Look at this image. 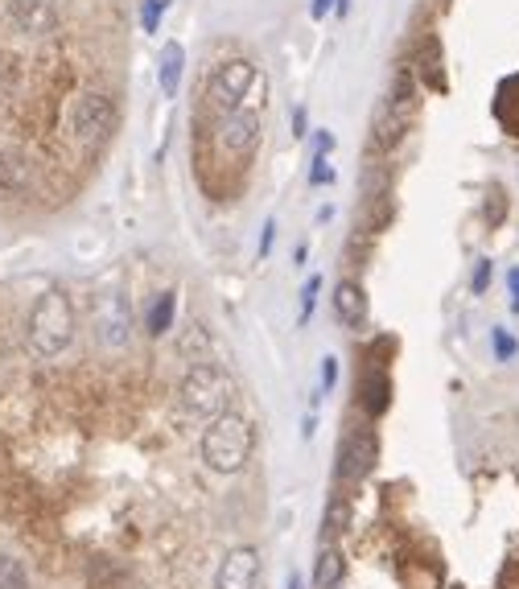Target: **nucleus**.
Wrapping results in <instances>:
<instances>
[{
  "label": "nucleus",
  "mask_w": 519,
  "mask_h": 589,
  "mask_svg": "<svg viewBox=\"0 0 519 589\" xmlns=\"http://www.w3.org/2000/svg\"><path fill=\"white\" fill-rule=\"evenodd\" d=\"M264 573V557L252 544H235L223 552V561L215 569V589H256Z\"/></svg>",
  "instance_id": "8"
},
{
  "label": "nucleus",
  "mask_w": 519,
  "mask_h": 589,
  "mask_svg": "<svg viewBox=\"0 0 519 589\" xmlns=\"http://www.w3.org/2000/svg\"><path fill=\"white\" fill-rule=\"evenodd\" d=\"M182 75H186V50H182L178 42H165V46H161V62H157L161 95H178Z\"/></svg>",
  "instance_id": "14"
},
{
  "label": "nucleus",
  "mask_w": 519,
  "mask_h": 589,
  "mask_svg": "<svg viewBox=\"0 0 519 589\" xmlns=\"http://www.w3.org/2000/svg\"><path fill=\"white\" fill-rule=\"evenodd\" d=\"M334 318L346 330H359L367 322V293H363V285L338 281V289H334Z\"/></svg>",
  "instance_id": "12"
},
{
  "label": "nucleus",
  "mask_w": 519,
  "mask_h": 589,
  "mask_svg": "<svg viewBox=\"0 0 519 589\" xmlns=\"http://www.w3.org/2000/svg\"><path fill=\"white\" fill-rule=\"evenodd\" d=\"M359 404H363L367 417H384V412L392 408V375L384 367L363 371V379H359Z\"/></svg>",
  "instance_id": "11"
},
{
  "label": "nucleus",
  "mask_w": 519,
  "mask_h": 589,
  "mask_svg": "<svg viewBox=\"0 0 519 589\" xmlns=\"http://www.w3.org/2000/svg\"><path fill=\"white\" fill-rule=\"evenodd\" d=\"M503 219H507V194H503V186H491L487 190V223L499 227Z\"/></svg>",
  "instance_id": "23"
},
{
  "label": "nucleus",
  "mask_w": 519,
  "mask_h": 589,
  "mask_svg": "<svg viewBox=\"0 0 519 589\" xmlns=\"http://www.w3.org/2000/svg\"><path fill=\"white\" fill-rule=\"evenodd\" d=\"M33 178V169H29V157L17 149V145H0V190H9V194H21Z\"/></svg>",
  "instance_id": "13"
},
{
  "label": "nucleus",
  "mask_w": 519,
  "mask_h": 589,
  "mask_svg": "<svg viewBox=\"0 0 519 589\" xmlns=\"http://www.w3.org/2000/svg\"><path fill=\"white\" fill-rule=\"evenodd\" d=\"M309 182H314V186H330V182H334L330 153H318V157H314V169H309Z\"/></svg>",
  "instance_id": "25"
},
{
  "label": "nucleus",
  "mask_w": 519,
  "mask_h": 589,
  "mask_svg": "<svg viewBox=\"0 0 519 589\" xmlns=\"http://www.w3.org/2000/svg\"><path fill=\"white\" fill-rule=\"evenodd\" d=\"M421 79H425L433 91L445 87V66H441V46H437V38H425V46H421Z\"/></svg>",
  "instance_id": "19"
},
{
  "label": "nucleus",
  "mask_w": 519,
  "mask_h": 589,
  "mask_svg": "<svg viewBox=\"0 0 519 589\" xmlns=\"http://www.w3.org/2000/svg\"><path fill=\"white\" fill-rule=\"evenodd\" d=\"M285 589H301V577H297V573H289V585H285Z\"/></svg>",
  "instance_id": "33"
},
{
  "label": "nucleus",
  "mask_w": 519,
  "mask_h": 589,
  "mask_svg": "<svg viewBox=\"0 0 519 589\" xmlns=\"http://www.w3.org/2000/svg\"><path fill=\"white\" fill-rule=\"evenodd\" d=\"M334 5H338V0H314V9H309V13H314V21H322V17H326Z\"/></svg>",
  "instance_id": "31"
},
{
  "label": "nucleus",
  "mask_w": 519,
  "mask_h": 589,
  "mask_svg": "<svg viewBox=\"0 0 519 589\" xmlns=\"http://www.w3.org/2000/svg\"><path fill=\"white\" fill-rule=\"evenodd\" d=\"M256 87H264V79L256 75V62L252 58H227L211 71V79H206V112L231 116V112H239V103H244Z\"/></svg>",
  "instance_id": "4"
},
{
  "label": "nucleus",
  "mask_w": 519,
  "mask_h": 589,
  "mask_svg": "<svg viewBox=\"0 0 519 589\" xmlns=\"http://www.w3.org/2000/svg\"><path fill=\"white\" fill-rule=\"evenodd\" d=\"M491 351H495L499 363H511V359L519 355V342H515V334H507L503 326H495V330H491Z\"/></svg>",
  "instance_id": "21"
},
{
  "label": "nucleus",
  "mask_w": 519,
  "mask_h": 589,
  "mask_svg": "<svg viewBox=\"0 0 519 589\" xmlns=\"http://www.w3.org/2000/svg\"><path fill=\"white\" fill-rule=\"evenodd\" d=\"M507 289H511V309L519 314V264L507 272Z\"/></svg>",
  "instance_id": "29"
},
{
  "label": "nucleus",
  "mask_w": 519,
  "mask_h": 589,
  "mask_svg": "<svg viewBox=\"0 0 519 589\" xmlns=\"http://www.w3.org/2000/svg\"><path fill=\"white\" fill-rule=\"evenodd\" d=\"M334 384H338V359L326 355L322 359V392H334Z\"/></svg>",
  "instance_id": "28"
},
{
  "label": "nucleus",
  "mask_w": 519,
  "mask_h": 589,
  "mask_svg": "<svg viewBox=\"0 0 519 589\" xmlns=\"http://www.w3.org/2000/svg\"><path fill=\"white\" fill-rule=\"evenodd\" d=\"M260 116L256 112H231V116H215L211 132H206V145L215 149L219 161H252V153L260 149Z\"/></svg>",
  "instance_id": "5"
},
{
  "label": "nucleus",
  "mask_w": 519,
  "mask_h": 589,
  "mask_svg": "<svg viewBox=\"0 0 519 589\" xmlns=\"http://www.w3.org/2000/svg\"><path fill=\"white\" fill-rule=\"evenodd\" d=\"M305 124H309V120H305V108H297V112H293V136H305Z\"/></svg>",
  "instance_id": "32"
},
{
  "label": "nucleus",
  "mask_w": 519,
  "mask_h": 589,
  "mask_svg": "<svg viewBox=\"0 0 519 589\" xmlns=\"http://www.w3.org/2000/svg\"><path fill=\"white\" fill-rule=\"evenodd\" d=\"M404 128H408V112H396L392 103H384L379 116H375V145L379 149H392L400 136H404Z\"/></svg>",
  "instance_id": "17"
},
{
  "label": "nucleus",
  "mask_w": 519,
  "mask_h": 589,
  "mask_svg": "<svg viewBox=\"0 0 519 589\" xmlns=\"http://www.w3.org/2000/svg\"><path fill=\"white\" fill-rule=\"evenodd\" d=\"M0 589H29V569L9 552H0Z\"/></svg>",
  "instance_id": "20"
},
{
  "label": "nucleus",
  "mask_w": 519,
  "mask_h": 589,
  "mask_svg": "<svg viewBox=\"0 0 519 589\" xmlns=\"http://www.w3.org/2000/svg\"><path fill=\"white\" fill-rule=\"evenodd\" d=\"M351 499H346L342 491H334L330 499H326V511H322V536L334 544V540H342L346 532H351Z\"/></svg>",
  "instance_id": "16"
},
{
  "label": "nucleus",
  "mask_w": 519,
  "mask_h": 589,
  "mask_svg": "<svg viewBox=\"0 0 519 589\" xmlns=\"http://www.w3.org/2000/svg\"><path fill=\"white\" fill-rule=\"evenodd\" d=\"M491 260H478V268H474V276H470V289L474 293H487V285H491Z\"/></svg>",
  "instance_id": "27"
},
{
  "label": "nucleus",
  "mask_w": 519,
  "mask_h": 589,
  "mask_svg": "<svg viewBox=\"0 0 519 589\" xmlns=\"http://www.w3.org/2000/svg\"><path fill=\"white\" fill-rule=\"evenodd\" d=\"M75 330H79V318H75V305L62 289H46L38 301L29 305V318H25V346L33 359H58L62 351H71L75 342Z\"/></svg>",
  "instance_id": "1"
},
{
  "label": "nucleus",
  "mask_w": 519,
  "mask_h": 589,
  "mask_svg": "<svg viewBox=\"0 0 519 589\" xmlns=\"http://www.w3.org/2000/svg\"><path fill=\"white\" fill-rule=\"evenodd\" d=\"M95 338L108 346V351H120V346H128L132 338V305L120 289L103 293L95 301Z\"/></svg>",
  "instance_id": "7"
},
{
  "label": "nucleus",
  "mask_w": 519,
  "mask_h": 589,
  "mask_svg": "<svg viewBox=\"0 0 519 589\" xmlns=\"http://www.w3.org/2000/svg\"><path fill=\"white\" fill-rule=\"evenodd\" d=\"M272 239H276V223H264V239H260V256H268V248H272Z\"/></svg>",
  "instance_id": "30"
},
{
  "label": "nucleus",
  "mask_w": 519,
  "mask_h": 589,
  "mask_svg": "<svg viewBox=\"0 0 519 589\" xmlns=\"http://www.w3.org/2000/svg\"><path fill=\"white\" fill-rule=\"evenodd\" d=\"M206 346H211L206 330H202V326H186V334H182V342H178V351H182V355H202Z\"/></svg>",
  "instance_id": "22"
},
{
  "label": "nucleus",
  "mask_w": 519,
  "mask_h": 589,
  "mask_svg": "<svg viewBox=\"0 0 519 589\" xmlns=\"http://www.w3.org/2000/svg\"><path fill=\"white\" fill-rule=\"evenodd\" d=\"M116 124H120V108H116V99L108 91H83L71 103V132H75V141H83V145L108 141V136L116 132Z\"/></svg>",
  "instance_id": "6"
},
{
  "label": "nucleus",
  "mask_w": 519,
  "mask_h": 589,
  "mask_svg": "<svg viewBox=\"0 0 519 589\" xmlns=\"http://www.w3.org/2000/svg\"><path fill=\"white\" fill-rule=\"evenodd\" d=\"M173 314H178V293H161V297L153 301V309H149V334H153V338L169 334V330H173Z\"/></svg>",
  "instance_id": "18"
},
{
  "label": "nucleus",
  "mask_w": 519,
  "mask_h": 589,
  "mask_svg": "<svg viewBox=\"0 0 519 589\" xmlns=\"http://www.w3.org/2000/svg\"><path fill=\"white\" fill-rule=\"evenodd\" d=\"M318 289H322V281H318V276H309L305 289H301V322H309V314H314V305H318Z\"/></svg>",
  "instance_id": "26"
},
{
  "label": "nucleus",
  "mask_w": 519,
  "mask_h": 589,
  "mask_svg": "<svg viewBox=\"0 0 519 589\" xmlns=\"http://www.w3.org/2000/svg\"><path fill=\"white\" fill-rule=\"evenodd\" d=\"M252 449H256V429L248 417L239 412H223L211 425L202 429V441H198V454H202V466L211 474H223V478H235L244 474L248 462H252Z\"/></svg>",
  "instance_id": "2"
},
{
  "label": "nucleus",
  "mask_w": 519,
  "mask_h": 589,
  "mask_svg": "<svg viewBox=\"0 0 519 589\" xmlns=\"http://www.w3.org/2000/svg\"><path fill=\"white\" fill-rule=\"evenodd\" d=\"M338 470H342V478H367L371 470H375V462H379V437L371 433V429H355L351 437L342 441V449H338Z\"/></svg>",
  "instance_id": "9"
},
{
  "label": "nucleus",
  "mask_w": 519,
  "mask_h": 589,
  "mask_svg": "<svg viewBox=\"0 0 519 589\" xmlns=\"http://www.w3.org/2000/svg\"><path fill=\"white\" fill-rule=\"evenodd\" d=\"M346 581V557L338 544H322L314 561V589H338Z\"/></svg>",
  "instance_id": "15"
},
{
  "label": "nucleus",
  "mask_w": 519,
  "mask_h": 589,
  "mask_svg": "<svg viewBox=\"0 0 519 589\" xmlns=\"http://www.w3.org/2000/svg\"><path fill=\"white\" fill-rule=\"evenodd\" d=\"M165 13H169V0H145V9H141V25H145V33H157V25H161Z\"/></svg>",
  "instance_id": "24"
},
{
  "label": "nucleus",
  "mask_w": 519,
  "mask_h": 589,
  "mask_svg": "<svg viewBox=\"0 0 519 589\" xmlns=\"http://www.w3.org/2000/svg\"><path fill=\"white\" fill-rule=\"evenodd\" d=\"M231 404V375L219 363H194L178 384V408L194 425H211Z\"/></svg>",
  "instance_id": "3"
},
{
  "label": "nucleus",
  "mask_w": 519,
  "mask_h": 589,
  "mask_svg": "<svg viewBox=\"0 0 519 589\" xmlns=\"http://www.w3.org/2000/svg\"><path fill=\"white\" fill-rule=\"evenodd\" d=\"M9 17L29 38H46L58 25V5L54 0H9Z\"/></svg>",
  "instance_id": "10"
}]
</instances>
